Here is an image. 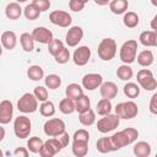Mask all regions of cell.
<instances>
[{
    "instance_id": "30",
    "label": "cell",
    "mask_w": 157,
    "mask_h": 157,
    "mask_svg": "<svg viewBox=\"0 0 157 157\" xmlns=\"http://www.w3.org/2000/svg\"><path fill=\"white\" fill-rule=\"evenodd\" d=\"M27 76L32 81H39L44 77V70L39 65H32L27 69Z\"/></svg>"
},
{
    "instance_id": "47",
    "label": "cell",
    "mask_w": 157,
    "mask_h": 157,
    "mask_svg": "<svg viewBox=\"0 0 157 157\" xmlns=\"http://www.w3.org/2000/svg\"><path fill=\"white\" fill-rule=\"evenodd\" d=\"M150 112L152 114H157V93H153L150 101Z\"/></svg>"
},
{
    "instance_id": "6",
    "label": "cell",
    "mask_w": 157,
    "mask_h": 157,
    "mask_svg": "<svg viewBox=\"0 0 157 157\" xmlns=\"http://www.w3.org/2000/svg\"><path fill=\"white\" fill-rule=\"evenodd\" d=\"M32 131V123L26 115H20L13 121V132L18 139H26Z\"/></svg>"
},
{
    "instance_id": "19",
    "label": "cell",
    "mask_w": 157,
    "mask_h": 157,
    "mask_svg": "<svg viewBox=\"0 0 157 157\" xmlns=\"http://www.w3.org/2000/svg\"><path fill=\"white\" fill-rule=\"evenodd\" d=\"M139 40L145 47H156L157 45V32L156 31H144L140 33Z\"/></svg>"
},
{
    "instance_id": "14",
    "label": "cell",
    "mask_w": 157,
    "mask_h": 157,
    "mask_svg": "<svg viewBox=\"0 0 157 157\" xmlns=\"http://www.w3.org/2000/svg\"><path fill=\"white\" fill-rule=\"evenodd\" d=\"M83 38V29L80 26H72L69 28L66 37H65V42L69 47H76Z\"/></svg>"
},
{
    "instance_id": "36",
    "label": "cell",
    "mask_w": 157,
    "mask_h": 157,
    "mask_svg": "<svg viewBox=\"0 0 157 157\" xmlns=\"http://www.w3.org/2000/svg\"><path fill=\"white\" fill-rule=\"evenodd\" d=\"M124 94L128 98H136L140 94V86L135 82H128L124 86Z\"/></svg>"
},
{
    "instance_id": "52",
    "label": "cell",
    "mask_w": 157,
    "mask_h": 157,
    "mask_svg": "<svg viewBox=\"0 0 157 157\" xmlns=\"http://www.w3.org/2000/svg\"><path fill=\"white\" fill-rule=\"evenodd\" d=\"M151 2H152L153 6H157V0H151Z\"/></svg>"
},
{
    "instance_id": "51",
    "label": "cell",
    "mask_w": 157,
    "mask_h": 157,
    "mask_svg": "<svg viewBox=\"0 0 157 157\" xmlns=\"http://www.w3.org/2000/svg\"><path fill=\"white\" fill-rule=\"evenodd\" d=\"M156 21H157V16H155V17L152 18V22H151V28H152V31H156V29H157V27H156Z\"/></svg>"
},
{
    "instance_id": "45",
    "label": "cell",
    "mask_w": 157,
    "mask_h": 157,
    "mask_svg": "<svg viewBox=\"0 0 157 157\" xmlns=\"http://www.w3.org/2000/svg\"><path fill=\"white\" fill-rule=\"evenodd\" d=\"M85 2L83 1H81V0H70L69 1V7H70V10L71 11H75V12H80V11H82L83 10V7H85Z\"/></svg>"
},
{
    "instance_id": "29",
    "label": "cell",
    "mask_w": 157,
    "mask_h": 157,
    "mask_svg": "<svg viewBox=\"0 0 157 157\" xmlns=\"http://www.w3.org/2000/svg\"><path fill=\"white\" fill-rule=\"evenodd\" d=\"M78 121H80L82 125H85V126H91V125L96 121V113H94L91 108H88L87 110L80 113V115H78Z\"/></svg>"
},
{
    "instance_id": "16",
    "label": "cell",
    "mask_w": 157,
    "mask_h": 157,
    "mask_svg": "<svg viewBox=\"0 0 157 157\" xmlns=\"http://www.w3.org/2000/svg\"><path fill=\"white\" fill-rule=\"evenodd\" d=\"M13 115V104L9 99L0 102V124H9Z\"/></svg>"
},
{
    "instance_id": "50",
    "label": "cell",
    "mask_w": 157,
    "mask_h": 157,
    "mask_svg": "<svg viewBox=\"0 0 157 157\" xmlns=\"http://www.w3.org/2000/svg\"><path fill=\"white\" fill-rule=\"evenodd\" d=\"M5 134H6V131H5V129L2 128V124H0V142L4 140V137H5Z\"/></svg>"
},
{
    "instance_id": "23",
    "label": "cell",
    "mask_w": 157,
    "mask_h": 157,
    "mask_svg": "<svg viewBox=\"0 0 157 157\" xmlns=\"http://www.w3.org/2000/svg\"><path fill=\"white\" fill-rule=\"evenodd\" d=\"M96 147H97V151H99L101 153H108V152L117 151L114 145H113V142H112V140H110V136L98 139V141L96 144Z\"/></svg>"
},
{
    "instance_id": "17",
    "label": "cell",
    "mask_w": 157,
    "mask_h": 157,
    "mask_svg": "<svg viewBox=\"0 0 157 157\" xmlns=\"http://www.w3.org/2000/svg\"><path fill=\"white\" fill-rule=\"evenodd\" d=\"M99 93H101L102 98H107V99L112 101L118 94V86L113 81L102 82L99 86Z\"/></svg>"
},
{
    "instance_id": "4",
    "label": "cell",
    "mask_w": 157,
    "mask_h": 157,
    "mask_svg": "<svg viewBox=\"0 0 157 157\" xmlns=\"http://www.w3.org/2000/svg\"><path fill=\"white\" fill-rule=\"evenodd\" d=\"M137 104L132 101L120 102L115 105V114L119 117V119H132L137 115Z\"/></svg>"
},
{
    "instance_id": "43",
    "label": "cell",
    "mask_w": 157,
    "mask_h": 157,
    "mask_svg": "<svg viewBox=\"0 0 157 157\" xmlns=\"http://www.w3.org/2000/svg\"><path fill=\"white\" fill-rule=\"evenodd\" d=\"M72 140H80V141L88 142L90 141V132L86 129H78V130L75 131V134L72 136Z\"/></svg>"
},
{
    "instance_id": "26",
    "label": "cell",
    "mask_w": 157,
    "mask_h": 157,
    "mask_svg": "<svg viewBox=\"0 0 157 157\" xmlns=\"http://www.w3.org/2000/svg\"><path fill=\"white\" fill-rule=\"evenodd\" d=\"M65 94H66L67 98H70L72 101H76L77 98H80L83 94V88L78 83H70V85L66 86Z\"/></svg>"
},
{
    "instance_id": "11",
    "label": "cell",
    "mask_w": 157,
    "mask_h": 157,
    "mask_svg": "<svg viewBox=\"0 0 157 157\" xmlns=\"http://www.w3.org/2000/svg\"><path fill=\"white\" fill-rule=\"evenodd\" d=\"M61 150H63V147H61L60 142L56 140V137H52L43 144V146L39 151V155L42 157H53Z\"/></svg>"
},
{
    "instance_id": "5",
    "label": "cell",
    "mask_w": 157,
    "mask_h": 157,
    "mask_svg": "<svg viewBox=\"0 0 157 157\" xmlns=\"http://www.w3.org/2000/svg\"><path fill=\"white\" fill-rule=\"evenodd\" d=\"M136 80L141 88L146 91H155L157 88V81L153 76V72L150 69H141L137 71Z\"/></svg>"
},
{
    "instance_id": "8",
    "label": "cell",
    "mask_w": 157,
    "mask_h": 157,
    "mask_svg": "<svg viewBox=\"0 0 157 157\" xmlns=\"http://www.w3.org/2000/svg\"><path fill=\"white\" fill-rule=\"evenodd\" d=\"M120 124V119L117 114H105L103 115V118H101L97 123V130L102 134H107L109 131H113L114 129H117Z\"/></svg>"
},
{
    "instance_id": "24",
    "label": "cell",
    "mask_w": 157,
    "mask_h": 157,
    "mask_svg": "<svg viewBox=\"0 0 157 157\" xmlns=\"http://www.w3.org/2000/svg\"><path fill=\"white\" fill-rule=\"evenodd\" d=\"M71 150H72V153L76 157H83L88 152V142L80 141V140H72Z\"/></svg>"
},
{
    "instance_id": "22",
    "label": "cell",
    "mask_w": 157,
    "mask_h": 157,
    "mask_svg": "<svg viewBox=\"0 0 157 157\" xmlns=\"http://www.w3.org/2000/svg\"><path fill=\"white\" fill-rule=\"evenodd\" d=\"M129 1L128 0H110L109 9L114 15H121L128 11Z\"/></svg>"
},
{
    "instance_id": "56",
    "label": "cell",
    "mask_w": 157,
    "mask_h": 157,
    "mask_svg": "<svg viewBox=\"0 0 157 157\" xmlns=\"http://www.w3.org/2000/svg\"><path fill=\"white\" fill-rule=\"evenodd\" d=\"M81 1H83V2H85V4H86V2H88V1H90V0H81Z\"/></svg>"
},
{
    "instance_id": "34",
    "label": "cell",
    "mask_w": 157,
    "mask_h": 157,
    "mask_svg": "<svg viewBox=\"0 0 157 157\" xmlns=\"http://www.w3.org/2000/svg\"><path fill=\"white\" fill-rule=\"evenodd\" d=\"M59 110L63 114H71L75 112V101L70 99V98H64L60 101L59 103Z\"/></svg>"
},
{
    "instance_id": "7",
    "label": "cell",
    "mask_w": 157,
    "mask_h": 157,
    "mask_svg": "<svg viewBox=\"0 0 157 157\" xmlns=\"http://www.w3.org/2000/svg\"><path fill=\"white\" fill-rule=\"evenodd\" d=\"M17 109L25 114L28 113H34L38 109V101L34 97L33 93H25L21 96V98L17 102Z\"/></svg>"
},
{
    "instance_id": "54",
    "label": "cell",
    "mask_w": 157,
    "mask_h": 157,
    "mask_svg": "<svg viewBox=\"0 0 157 157\" xmlns=\"http://www.w3.org/2000/svg\"><path fill=\"white\" fill-rule=\"evenodd\" d=\"M1 54H2V45H1V43H0V56H1Z\"/></svg>"
},
{
    "instance_id": "33",
    "label": "cell",
    "mask_w": 157,
    "mask_h": 157,
    "mask_svg": "<svg viewBox=\"0 0 157 157\" xmlns=\"http://www.w3.org/2000/svg\"><path fill=\"white\" fill-rule=\"evenodd\" d=\"M44 83H45V87L47 88H49V90H56L61 85V78L56 74H50V75H48L44 78Z\"/></svg>"
},
{
    "instance_id": "42",
    "label": "cell",
    "mask_w": 157,
    "mask_h": 157,
    "mask_svg": "<svg viewBox=\"0 0 157 157\" xmlns=\"http://www.w3.org/2000/svg\"><path fill=\"white\" fill-rule=\"evenodd\" d=\"M33 94L37 98V101H39V102H44V101L48 99V90L44 86H37V87H34Z\"/></svg>"
},
{
    "instance_id": "55",
    "label": "cell",
    "mask_w": 157,
    "mask_h": 157,
    "mask_svg": "<svg viewBox=\"0 0 157 157\" xmlns=\"http://www.w3.org/2000/svg\"><path fill=\"white\" fill-rule=\"evenodd\" d=\"M2 156H4V153H2V151L0 150V157H2Z\"/></svg>"
},
{
    "instance_id": "49",
    "label": "cell",
    "mask_w": 157,
    "mask_h": 157,
    "mask_svg": "<svg viewBox=\"0 0 157 157\" xmlns=\"http://www.w3.org/2000/svg\"><path fill=\"white\" fill-rule=\"evenodd\" d=\"M97 5H99V6H105V5H108L109 4V1L110 0H93Z\"/></svg>"
},
{
    "instance_id": "44",
    "label": "cell",
    "mask_w": 157,
    "mask_h": 157,
    "mask_svg": "<svg viewBox=\"0 0 157 157\" xmlns=\"http://www.w3.org/2000/svg\"><path fill=\"white\" fill-rule=\"evenodd\" d=\"M32 4H33L40 12L47 11V10H49V7H50V0H33Z\"/></svg>"
},
{
    "instance_id": "38",
    "label": "cell",
    "mask_w": 157,
    "mask_h": 157,
    "mask_svg": "<svg viewBox=\"0 0 157 157\" xmlns=\"http://www.w3.org/2000/svg\"><path fill=\"white\" fill-rule=\"evenodd\" d=\"M23 15H25V17L27 18V20H29V21H34V20H37L39 16H40V11L33 5V4H28L25 9H23V12H22Z\"/></svg>"
},
{
    "instance_id": "25",
    "label": "cell",
    "mask_w": 157,
    "mask_h": 157,
    "mask_svg": "<svg viewBox=\"0 0 157 157\" xmlns=\"http://www.w3.org/2000/svg\"><path fill=\"white\" fill-rule=\"evenodd\" d=\"M137 63L140 66H144V67H148L150 65H152L153 60H155V56H153V53L148 49H145L142 52L139 53L137 55Z\"/></svg>"
},
{
    "instance_id": "28",
    "label": "cell",
    "mask_w": 157,
    "mask_h": 157,
    "mask_svg": "<svg viewBox=\"0 0 157 157\" xmlns=\"http://www.w3.org/2000/svg\"><path fill=\"white\" fill-rule=\"evenodd\" d=\"M123 22H124V26L125 27H128V28H135L139 25V22H140V17L134 11H126V12H124Z\"/></svg>"
},
{
    "instance_id": "53",
    "label": "cell",
    "mask_w": 157,
    "mask_h": 157,
    "mask_svg": "<svg viewBox=\"0 0 157 157\" xmlns=\"http://www.w3.org/2000/svg\"><path fill=\"white\" fill-rule=\"evenodd\" d=\"M27 0H16V2H18V4H21V2H26Z\"/></svg>"
},
{
    "instance_id": "10",
    "label": "cell",
    "mask_w": 157,
    "mask_h": 157,
    "mask_svg": "<svg viewBox=\"0 0 157 157\" xmlns=\"http://www.w3.org/2000/svg\"><path fill=\"white\" fill-rule=\"evenodd\" d=\"M49 20L53 25L55 26H59V27H63V28H66L71 25L72 22V17L69 12L66 11H63V10H54L49 13Z\"/></svg>"
},
{
    "instance_id": "40",
    "label": "cell",
    "mask_w": 157,
    "mask_h": 157,
    "mask_svg": "<svg viewBox=\"0 0 157 157\" xmlns=\"http://www.w3.org/2000/svg\"><path fill=\"white\" fill-rule=\"evenodd\" d=\"M64 48V43L60 40V39H56V38H53L49 43H48V53L50 55H55L58 54L61 49Z\"/></svg>"
},
{
    "instance_id": "37",
    "label": "cell",
    "mask_w": 157,
    "mask_h": 157,
    "mask_svg": "<svg viewBox=\"0 0 157 157\" xmlns=\"http://www.w3.org/2000/svg\"><path fill=\"white\" fill-rule=\"evenodd\" d=\"M88 108H91V101L86 94H82L80 98H77L75 101V110L78 113H82L85 110H87Z\"/></svg>"
},
{
    "instance_id": "32",
    "label": "cell",
    "mask_w": 157,
    "mask_h": 157,
    "mask_svg": "<svg viewBox=\"0 0 157 157\" xmlns=\"http://www.w3.org/2000/svg\"><path fill=\"white\" fill-rule=\"evenodd\" d=\"M39 113L43 115V117H53L55 114V105L52 101H44L42 102V104L39 105Z\"/></svg>"
},
{
    "instance_id": "21",
    "label": "cell",
    "mask_w": 157,
    "mask_h": 157,
    "mask_svg": "<svg viewBox=\"0 0 157 157\" xmlns=\"http://www.w3.org/2000/svg\"><path fill=\"white\" fill-rule=\"evenodd\" d=\"M151 145L146 141H139L134 145V148H132V152L136 157H148L151 155Z\"/></svg>"
},
{
    "instance_id": "12",
    "label": "cell",
    "mask_w": 157,
    "mask_h": 157,
    "mask_svg": "<svg viewBox=\"0 0 157 157\" xmlns=\"http://www.w3.org/2000/svg\"><path fill=\"white\" fill-rule=\"evenodd\" d=\"M103 82V77L101 74H86L82 77V87L87 91H94L96 88H98L101 86V83Z\"/></svg>"
},
{
    "instance_id": "2",
    "label": "cell",
    "mask_w": 157,
    "mask_h": 157,
    "mask_svg": "<svg viewBox=\"0 0 157 157\" xmlns=\"http://www.w3.org/2000/svg\"><path fill=\"white\" fill-rule=\"evenodd\" d=\"M136 53H137V42L135 39H128L120 47L119 58L124 64L130 65V64H132L135 61Z\"/></svg>"
},
{
    "instance_id": "48",
    "label": "cell",
    "mask_w": 157,
    "mask_h": 157,
    "mask_svg": "<svg viewBox=\"0 0 157 157\" xmlns=\"http://www.w3.org/2000/svg\"><path fill=\"white\" fill-rule=\"evenodd\" d=\"M13 155L17 156V157H27L28 156V148H26V147H17L13 151Z\"/></svg>"
},
{
    "instance_id": "39",
    "label": "cell",
    "mask_w": 157,
    "mask_h": 157,
    "mask_svg": "<svg viewBox=\"0 0 157 157\" xmlns=\"http://www.w3.org/2000/svg\"><path fill=\"white\" fill-rule=\"evenodd\" d=\"M110 112H112V102H110V99L102 98L97 103V113L103 117L105 114H109Z\"/></svg>"
},
{
    "instance_id": "27",
    "label": "cell",
    "mask_w": 157,
    "mask_h": 157,
    "mask_svg": "<svg viewBox=\"0 0 157 157\" xmlns=\"http://www.w3.org/2000/svg\"><path fill=\"white\" fill-rule=\"evenodd\" d=\"M20 43H21L22 49L27 53H31L34 49V39H33L32 34L28 32H23L20 36Z\"/></svg>"
},
{
    "instance_id": "18",
    "label": "cell",
    "mask_w": 157,
    "mask_h": 157,
    "mask_svg": "<svg viewBox=\"0 0 157 157\" xmlns=\"http://www.w3.org/2000/svg\"><path fill=\"white\" fill-rule=\"evenodd\" d=\"M0 43H1L2 48L7 49V50L13 49L16 47V44H17L16 33L12 32V31H5V32H2V34L0 37Z\"/></svg>"
},
{
    "instance_id": "3",
    "label": "cell",
    "mask_w": 157,
    "mask_h": 157,
    "mask_svg": "<svg viewBox=\"0 0 157 157\" xmlns=\"http://www.w3.org/2000/svg\"><path fill=\"white\" fill-rule=\"evenodd\" d=\"M97 52L103 61H110L117 54V42L113 38H103L98 44Z\"/></svg>"
},
{
    "instance_id": "13",
    "label": "cell",
    "mask_w": 157,
    "mask_h": 157,
    "mask_svg": "<svg viewBox=\"0 0 157 157\" xmlns=\"http://www.w3.org/2000/svg\"><path fill=\"white\" fill-rule=\"evenodd\" d=\"M91 59V49L87 45L78 47L72 55V60L77 66H85Z\"/></svg>"
},
{
    "instance_id": "46",
    "label": "cell",
    "mask_w": 157,
    "mask_h": 157,
    "mask_svg": "<svg viewBox=\"0 0 157 157\" xmlns=\"http://www.w3.org/2000/svg\"><path fill=\"white\" fill-rule=\"evenodd\" d=\"M55 137L58 139V141L60 142V145L63 146V148L66 147V146L69 145V142H70V136H69V134H67L66 131H64L63 134H60V135H58V136H55Z\"/></svg>"
},
{
    "instance_id": "9",
    "label": "cell",
    "mask_w": 157,
    "mask_h": 157,
    "mask_svg": "<svg viewBox=\"0 0 157 157\" xmlns=\"http://www.w3.org/2000/svg\"><path fill=\"white\" fill-rule=\"evenodd\" d=\"M43 130H44V134L47 136L55 137V136H58L65 131V123L59 118H53V119H49L44 123Z\"/></svg>"
},
{
    "instance_id": "35",
    "label": "cell",
    "mask_w": 157,
    "mask_h": 157,
    "mask_svg": "<svg viewBox=\"0 0 157 157\" xmlns=\"http://www.w3.org/2000/svg\"><path fill=\"white\" fill-rule=\"evenodd\" d=\"M44 141L38 137V136H33V137H29V140L27 141V148L28 151H31L32 153H39L42 146H43Z\"/></svg>"
},
{
    "instance_id": "1",
    "label": "cell",
    "mask_w": 157,
    "mask_h": 157,
    "mask_svg": "<svg viewBox=\"0 0 157 157\" xmlns=\"http://www.w3.org/2000/svg\"><path fill=\"white\" fill-rule=\"evenodd\" d=\"M139 137V131L134 128H125L121 131H118L110 136V140L115 147V150L123 148L128 145L134 144Z\"/></svg>"
},
{
    "instance_id": "20",
    "label": "cell",
    "mask_w": 157,
    "mask_h": 157,
    "mask_svg": "<svg viewBox=\"0 0 157 157\" xmlns=\"http://www.w3.org/2000/svg\"><path fill=\"white\" fill-rule=\"evenodd\" d=\"M23 12V9L20 6L18 2H10L5 7V15L9 20H18Z\"/></svg>"
},
{
    "instance_id": "15",
    "label": "cell",
    "mask_w": 157,
    "mask_h": 157,
    "mask_svg": "<svg viewBox=\"0 0 157 157\" xmlns=\"http://www.w3.org/2000/svg\"><path fill=\"white\" fill-rule=\"evenodd\" d=\"M32 37L34 39V42H38L40 44H48L54 37H53V32L50 29H48L47 27H36L32 31Z\"/></svg>"
},
{
    "instance_id": "31",
    "label": "cell",
    "mask_w": 157,
    "mask_h": 157,
    "mask_svg": "<svg viewBox=\"0 0 157 157\" xmlns=\"http://www.w3.org/2000/svg\"><path fill=\"white\" fill-rule=\"evenodd\" d=\"M132 75H134V71L128 64H123L117 69V76L121 81H129L132 77Z\"/></svg>"
},
{
    "instance_id": "41",
    "label": "cell",
    "mask_w": 157,
    "mask_h": 157,
    "mask_svg": "<svg viewBox=\"0 0 157 157\" xmlns=\"http://www.w3.org/2000/svg\"><path fill=\"white\" fill-rule=\"evenodd\" d=\"M54 59H55V61L58 64H66L69 61V59H70V52H69V49L64 47L58 54L54 55Z\"/></svg>"
}]
</instances>
